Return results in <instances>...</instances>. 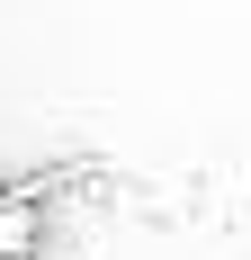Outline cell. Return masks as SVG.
I'll use <instances>...</instances> for the list:
<instances>
[{
    "label": "cell",
    "instance_id": "6da1fadb",
    "mask_svg": "<svg viewBox=\"0 0 251 260\" xmlns=\"http://www.w3.org/2000/svg\"><path fill=\"white\" fill-rule=\"evenodd\" d=\"M0 260H45V198L27 180L0 188Z\"/></svg>",
    "mask_w": 251,
    "mask_h": 260
},
{
    "label": "cell",
    "instance_id": "7a4b0ae2",
    "mask_svg": "<svg viewBox=\"0 0 251 260\" xmlns=\"http://www.w3.org/2000/svg\"><path fill=\"white\" fill-rule=\"evenodd\" d=\"M0 188H9V180H0Z\"/></svg>",
    "mask_w": 251,
    "mask_h": 260
}]
</instances>
